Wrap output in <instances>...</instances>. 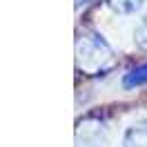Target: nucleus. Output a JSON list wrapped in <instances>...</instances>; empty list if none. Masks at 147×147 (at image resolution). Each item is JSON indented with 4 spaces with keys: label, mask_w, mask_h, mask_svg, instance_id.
<instances>
[{
    "label": "nucleus",
    "mask_w": 147,
    "mask_h": 147,
    "mask_svg": "<svg viewBox=\"0 0 147 147\" xmlns=\"http://www.w3.org/2000/svg\"><path fill=\"white\" fill-rule=\"evenodd\" d=\"M140 85H147V63L138 65L136 69L125 74V78H123V87L125 89H134V87H140Z\"/></svg>",
    "instance_id": "obj_4"
},
{
    "label": "nucleus",
    "mask_w": 147,
    "mask_h": 147,
    "mask_svg": "<svg viewBox=\"0 0 147 147\" xmlns=\"http://www.w3.org/2000/svg\"><path fill=\"white\" fill-rule=\"evenodd\" d=\"M78 143L80 147H102L105 143V136H107V129L100 120H94V118H87L78 125Z\"/></svg>",
    "instance_id": "obj_2"
},
{
    "label": "nucleus",
    "mask_w": 147,
    "mask_h": 147,
    "mask_svg": "<svg viewBox=\"0 0 147 147\" xmlns=\"http://www.w3.org/2000/svg\"><path fill=\"white\" fill-rule=\"evenodd\" d=\"M114 63H116L114 49L100 34L85 31L76 40V67H78V71L87 74V76H100V74L109 71Z\"/></svg>",
    "instance_id": "obj_1"
},
{
    "label": "nucleus",
    "mask_w": 147,
    "mask_h": 147,
    "mask_svg": "<svg viewBox=\"0 0 147 147\" xmlns=\"http://www.w3.org/2000/svg\"><path fill=\"white\" fill-rule=\"evenodd\" d=\"M145 0H107V7L116 13H123V16H129V13H136L140 7H143Z\"/></svg>",
    "instance_id": "obj_5"
},
{
    "label": "nucleus",
    "mask_w": 147,
    "mask_h": 147,
    "mask_svg": "<svg viewBox=\"0 0 147 147\" xmlns=\"http://www.w3.org/2000/svg\"><path fill=\"white\" fill-rule=\"evenodd\" d=\"M123 147H147V118L136 120L125 129Z\"/></svg>",
    "instance_id": "obj_3"
},
{
    "label": "nucleus",
    "mask_w": 147,
    "mask_h": 147,
    "mask_svg": "<svg viewBox=\"0 0 147 147\" xmlns=\"http://www.w3.org/2000/svg\"><path fill=\"white\" fill-rule=\"evenodd\" d=\"M134 40L140 49H147V16H143V20L138 22L136 31H134Z\"/></svg>",
    "instance_id": "obj_6"
}]
</instances>
